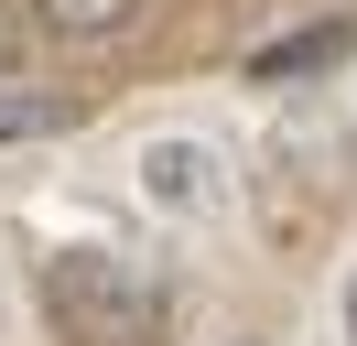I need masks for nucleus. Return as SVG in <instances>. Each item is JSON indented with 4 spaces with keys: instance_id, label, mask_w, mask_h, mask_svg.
<instances>
[{
    "instance_id": "nucleus-1",
    "label": "nucleus",
    "mask_w": 357,
    "mask_h": 346,
    "mask_svg": "<svg viewBox=\"0 0 357 346\" xmlns=\"http://www.w3.org/2000/svg\"><path fill=\"white\" fill-rule=\"evenodd\" d=\"M44 324L66 346H162L174 292L109 249H66V260H44Z\"/></svg>"
},
{
    "instance_id": "nucleus-2",
    "label": "nucleus",
    "mask_w": 357,
    "mask_h": 346,
    "mask_svg": "<svg viewBox=\"0 0 357 346\" xmlns=\"http://www.w3.org/2000/svg\"><path fill=\"white\" fill-rule=\"evenodd\" d=\"M141 195H152V206H174V216H206V206H217V151H206V141H184V130H174V141H141Z\"/></svg>"
},
{
    "instance_id": "nucleus-3",
    "label": "nucleus",
    "mask_w": 357,
    "mask_h": 346,
    "mask_svg": "<svg viewBox=\"0 0 357 346\" xmlns=\"http://www.w3.org/2000/svg\"><path fill=\"white\" fill-rule=\"evenodd\" d=\"M347 43H357V22H303V33L260 43V54H249V76H260V86H282V76H314V65H335Z\"/></svg>"
},
{
    "instance_id": "nucleus-4",
    "label": "nucleus",
    "mask_w": 357,
    "mask_h": 346,
    "mask_svg": "<svg viewBox=\"0 0 357 346\" xmlns=\"http://www.w3.org/2000/svg\"><path fill=\"white\" fill-rule=\"evenodd\" d=\"M87 119V98H66V86H33V98H0V141H44V130H76Z\"/></svg>"
},
{
    "instance_id": "nucleus-5",
    "label": "nucleus",
    "mask_w": 357,
    "mask_h": 346,
    "mask_svg": "<svg viewBox=\"0 0 357 346\" xmlns=\"http://www.w3.org/2000/svg\"><path fill=\"white\" fill-rule=\"evenodd\" d=\"M33 11H44L66 43H109V33H130V22H141V0H33Z\"/></svg>"
},
{
    "instance_id": "nucleus-6",
    "label": "nucleus",
    "mask_w": 357,
    "mask_h": 346,
    "mask_svg": "<svg viewBox=\"0 0 357 346\" xmlns=\"http://www.w3.org/2000/svg\"><path fill=\"white\" fill-rule=\"evenodd\" d=\"M22 65V22H11V0H0V76Z\"/></svg>"
},
{
    "instance_id": "nucleus-7",
    "label": "nucleus",
    "mask_w": 357,
    "mask_h": 346,
    "mask_svg": "<svg viewBox=\"0 0 357 346\" xmlns=\"http://www.w3.org/2000/svg\"><path fill=\"white\" fill-rule=\"evenodd\" d=\"M347 346H357V281H347Z\"/></svg>"
}]
</instances>
